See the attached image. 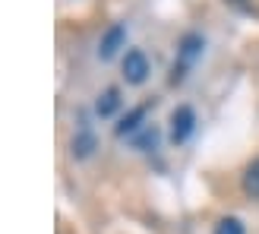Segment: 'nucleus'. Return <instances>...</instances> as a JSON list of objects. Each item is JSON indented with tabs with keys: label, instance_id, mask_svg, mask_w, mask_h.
<instances>
[{
	"label": "nucleus",
	"instance_id": "2",
	"mask_svg": "<svg viewBox=\"0 0 259 234\" xmlns=\"http://www.w3.org/2000/svg\"><path fill=\"white\" fill-rule=\"evenodd\" d=\"M193 127H196V114H193V108H187V105L174 108V114H171V139L174 142H187L190 133H193Z\"/></svg>",
	"mask_w": 259,
	"mask_h": 234
},
{
	"label": "nucleus",
	"instance_id": "10",
	"mask_svg": "<svg viewBox=\"0 0 259 234\" xmlns=\"http://www.w3.org/2000/svg\"><path fill=\"white\" fill-rule=\"evenodd\" d=\"M155 139H158V130H155V127H146V133H142V136L136 139V149H146L149 142L155 146Z\"/></svg>",
	"mask_w": 259,
	"mask_h": 234
},
{
	"label": "nucleus",
	"instance_id": "6",
	"mask_svg": "<svg viewBox=\"0 0 259 234\" xmlns=\"http://www.w3.org/2000/svg\"><path fill=\"white\" fill-rule=\"evenodd\" d=\"M117 105H120V92H117V89H108V92L98 98V114L108 117V114L117 111Z\"/></svg>",
	"mask_w": 259,
	"mask_h": 234
},
{
	"label": "nucleus",
	"instance_id": "3",
	"mask_svg": "<svg viewBox=\"0 0 259 234\" xmlns=\"http://www.w3.org/2000/svg\"><path fill=\"white\" fill-rule=\"evenodd\" d=\"M202 54V38L199 35H187L184 42H180V51H177V63H174V80L184 76V70L190 67L193 60Z\"/></svg>",
	"mask_w": 259,
	"mask_h": 234
},
{
	"label": "nucleus",
	"instance_id": "4",
	"mask_svg": "<svg viewBox=\"0 0 259 234\" xmlns=\"http://www.w3.org/2000/svg\"><path fill=\"white\" fill-rule=\"evenodd\" d=\"M123 42H126V25H123V22H114L111 29L101 35V45H98L101 60H111V57L123 48Z\"/></svg>",
	"mask_w": 259,
	"mask_h": 234
},
{
	"label": "nucleus",
	"instance_id": "9",
	"mask_svg": "<svg viewBox=\"0 0 259 234\" xmlns=\"http://www.w3.org/2000/svg\"><path fill=\"white\" fill-rule=\"evenodd\" d=\"M212 234H247V231H243V222H240V218H222V222L215 225Z\"/></svg>",
	"mask_w": 259,
	"mask_h": 234
},
{
	"label": "nucleus",
	"instance_id": "1",
	"mask_svg": "<svg viewBox=\"0 0 259 234\" xmlns=\"http://www.w3.org/2000/svg\"><path fill=\"white\" fill-rule=\"evenodd\" d=\"M146 76H149V57L142 54L139 48L126 51V57H123V80L130 86H139V83H146Z\"/></svg>",
	"mask_w": 259,
	"mask_h": 234
},
{
	"label": "nucleus",
	"instance_id": "7",
	"mask_svg": "<svg viewBox=\"0 0 259 234\" xmlns=\"http://www.w3.org/2000/svg\"><path fill=\"white\" fill-rule=\"evenodd\" d=\"M92 149H95V136L92 133H79L73 139V155H79V159H85Z\"/></svg>",
	"mask_w": 259,
	"mask_h": 234
},
{
	"label": "nucleus",
	"instance_id": "8",
	"mask_svg": "<svg viewBox=\"0 0 259 234\" xmlns=\"http://www.w3.org/2000/svg\"><path fill=\"white\" fill-rule=\"evenodd\" d=\"M243 187H247V193L259 197V159L247 168V174H243Z\"/></svg>",
	"mask_w": 259,
	"mask_h": 234
},
{
	"label": "nucleus",
	"instance_id": "5",
	"mask_svg": "<svg viewBox=\"0 0 259 234\" xmlns=\"http://www.w3.org/2000/svg\"><path fill=\"white\" fill-rule=\"evenodd\" d=\"M149 108H152V105H139V108L130 111L123 121L117 124V136H130V133H136V130H142V121H146Z\"/></svg>",
	"mask_w": 259,
	"mask_h": 234
}]
</instances>
